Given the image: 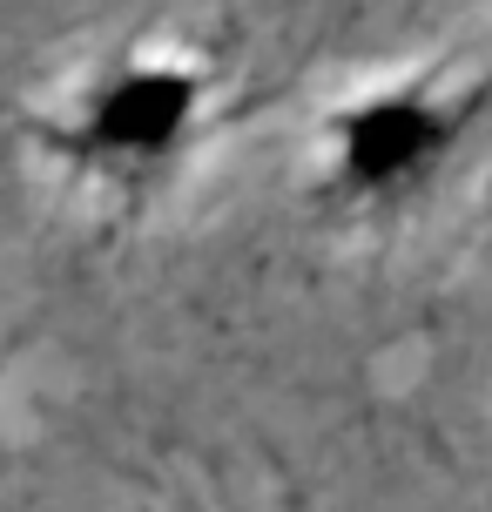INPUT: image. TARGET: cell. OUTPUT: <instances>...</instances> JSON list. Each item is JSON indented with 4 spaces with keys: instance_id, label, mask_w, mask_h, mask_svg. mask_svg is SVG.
<instances>
[{
    "instance_id": "cell-1",
    "label": "cell",
    "mask_w": 492,
    "mask_h": 512,
    "mask_svg": "<svg viewBox=\"0 0 492 512\" xmlns=\"http://www.w3.org/2000/svg\"><path fill=\"white\" fill-rule=\"evenodd\" d=\"M209 115V68L189 54H129L81 88L75 115L54 128L61 155L108 176H149L176 162Z\"/></svg>"
},
{
    "instance_id": "cell-2",
    "label": "cell",
    "mask_w": 492,
    "mask_h": 512,
    "mask_svg": "<svg viewBox=\"0 0 492 512\" xmlns=\"http://www.w3.org/2000/svg\"><path fill=\"white\" fill-rule=\"evenodd\" d=\"M472 128V95L432 88V81H391L358 102H344L324 128L331 155V196L344 203H391L412 196L452 162V149Z\"/></svg>"
}]
</instances>
